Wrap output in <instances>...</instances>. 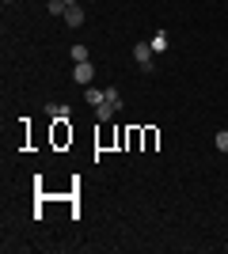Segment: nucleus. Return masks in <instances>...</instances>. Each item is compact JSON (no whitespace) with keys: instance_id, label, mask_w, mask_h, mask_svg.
I'll return each instance as SVG.
<instances>
[{"instance_id":"8","label":"nucleus","mask_w":228,"mask_h":254,"mask_svg":"<svg viewBox=\"0 0 228 254\" xmlns=\"http://www.w3.org/2000/svg\"><path fill=\"white\" fill-rule=\"evenodd\" d=\"M213 144H217V148H221V152H228V129H221L217 137H213Z\"/></svg>"},{"instance_id":"3","label":"nucleus","mask_w":228,"mask_h":254,"mask_svg":"<svg viewBox=\"0 0 228 254\" xmlns=\"http://www.w3.org/2000/svg\"><path fill=\"white\" fill-rule=\"evenodd\" d=\"M91 76H95V68H91V61H76V68H73V80L76 84H91Z\"/></svg>"},{"instance_id":"6","label":"nucleus","mask_w":228,"mask_h":254,"mask_svg":"<svg viewBox=\"0 0 228 254\" xmlns=\"http://www.w3.org/2000/svg\"><path fill=\"white\" fill-rule=\"evenodd\" d=\"M46 114H50V118H61V122H65L73 110H69V103H50V106H46Z\"/></svg>"},{"instance_id":"4","label":"nucleus","mask_w":228,"mask_h":254,"mask_svg":"<svg viewBox=\"0 0 228 254\" xmlns=\"http://www.w3.org/2000/svg\"><path fill=\"white\" fill-rule=\"evenodd\" d=\"M61 19H65L69 27H80V23H84V8H80V4H69V8H65V15H61Z\"/></svg>"},{"instance_id":"7","label":"nucleus","mask_w":228,"mask_h":254,"mask_svg":"<svg viewBox=\"0 0 228 254\" xmlns=\"http://www.w3.org/2000/svg\"><path fill=\"white\" fill-rule=\"evenodd\" d=\"M84 99H87L91 106H99L103 99H107V87H103V91H99V87H87V91H84Z\"/></svg>"},{"instance_id":"1","label":"nucleus","mask_w":228,"mask_h":254,"mask_svg":"<svg viewBox=\"0 0 228 254\" xmlns=\"http://www.w3.org/2000/svg\"><path fill=\"white\" fill-rule=\"evenodd\" d=\"M122 110V95H118V87H107V99L95 106V114H99V122H110V118Z\"/></svg>"},{"instance_id":"2","label":"nucleus","mask_w":228,"mask_h":254,"mask_svg":"<svg viewBox=\"0 0 228 254\" xmlns=\"http://www.w3.org/2000/svg\"><path fill=\"white\" fill-rule=\"evenodd\" d=\"M152 57H156V53H152V46H149V42H137V46H133V61L141 64L145 72L152 68Z\"/></svg>"},{"instance_id":"9","label":"nucleus","mask_w":228,"mask_h":254,"mask_svg":"<svg viewBox=\"0 0 228 254\" xmlns=\"http://www.w3.org/2000/svg\"><path fill=\"white\" fill-rule=\"evenodd\" d=\"M73 61H87V46H73Z\"/></svg>"},{"instance_id":"10","label":"nucleus","mask_w":228,"mask_h":254,"mask_svg":"<svg viewBox=\"0 0 228 254\" xmlns=\"http://www.w3.org/2000/svg\"><path fill=\"white\" fill-rule=\"evenodd\" d=\"M65 4H80V0H65Z\"/></svg>"},{"instance_id":"5","label":"nucleus","mask_w":228,"mask_h":254,"mask_svg":"<svg viewBox=\"0 0 228 254\" xmlns=\"http://www.w3.org/2000/svg\"><path fill=\"white\" fill-rule=\"evenodd\" d=\"M152 53H163V50H167V46H171V38H167V34H163V31H156V34H152Z\"/></svg>"},{"instance_id":"11","label":"nucleus","mask_w":228,"mask_h":254,"mask_svg":"<svg viewBox=\"0 0 228 254\" xmlns=\"http://www.w3.org/2000/svg\"><path fill=\"white\" fill-rule=\"evenodd\" d=\"M4 4H11V0H4Z\"/></svg>"}]
</instances>
